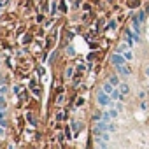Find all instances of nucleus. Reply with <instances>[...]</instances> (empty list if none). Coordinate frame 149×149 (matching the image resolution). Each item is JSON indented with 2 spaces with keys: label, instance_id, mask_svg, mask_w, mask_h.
Returning a JSON list of instances; mask_svg holds the SVG:
<instances>
[{
  "label": "nucleus",
  "instance_id": "nucleus-6",
  "mask_svg": "<svg viewBox=\"0 0 149 149\" xmlns=\"http://www.w3.org/2000/svg\"><path fill=\"white\" fill-rule=\"evenodd\" d=\"M111 98L112 100H121V93H119V90H112V93H111Z\"/></svg>",
  "mask_w": 149,
  "mask_h": 149
},
{
  "label": "nucleus",
  "instance_id": "nucleus-9",
  "mask_svg": "<svg viewBox=\"0 0 149 149\" xmlns=\"http://www.w3.org/2000/svg\"><path fill=\"white\" fill-rule=\"evenodd\" d=\"M102 119H104V121H107V123H109V121H111V119H112V116H111V112H109V111H107V112H104V114H102Z\"/></svg>",
  "mask_w": 149,
  "mask_h": 149
},
{
  "label": "nucleus",
  "instance_id": "nucleus-11",
  "mask_svg": "<svg viewBox=\"0 0 149 149\" xmlns=\"http://www.w3.org/2000/svg\"><path fill=\"white\" fill-rule=\"evenodd\" d=\"M123 56H125L126 60H132V58H133V56H132V51H130V49H128V51H125V53H123Z\"/></svg>",
  "mask_w": 149,
  "mask_h": 149
},
{
  "label": "nucleus",
  "instance_id": "nucleus-7",
  "mask_svg": "<svg viewBox=\"0 0 149 149\" xmlns=\"http://www.w3.org/2000/svg\"><path fill=\"white\" fill-rule=\"evenodd\" d=\"M102 90H104V91H105V93H109V95H111V93H112V90H114V86H112V84H111V83H105V84H104V88H102Z\"/></svg>",
  "mask_w": 149,
  "mask_h": 149
},
{
  "label": "nucleus",
  "instance_id": "nucleus-10",
  "mask_svg": "<svg viewBox=\"0 0 149 149\" xmlns=\"http://www.w3.org/2000/svg\"><path fill=\"white\" fill-rule=\"evenodd\" d=\"M2 109H6V98H4V95H0V111Z\"/></svg>",
  "mask_w": 149,
  "mask_h": 149
},
{
  "label": "nucleus",
  "instance_id": "nucleus-3",
  "mask_svg": "<svg viewBox=\"0 0 149 149\" xmlns=\"http://www.w3.org/2000/svg\"><path fill=\"white\" fill-rule=\"evenodd\" d=\"M0 126H2V128L7 126V112H6L4 109L0 111Z\"/></svg>",
  "mask_w": 149,
  "mask_h": 149
},
{
  "label": "nucleus",
  "instance_id": "nucleus-12",
  "mask_svg": "<svg viewBox=\"0 0 149 149\" xmlns=\"http://www.w3.org/2000/svg\"><path fill=\"white\" fill-rule=\"evenodd\" d=\"M111 112V116H112V119H116L118 118V111H109Z\"/></svg>",
  "mask_w": 149,
  "mask_h": 149
},
{
  "label": "nucleus",
  "instance_id": "nucleus-8",
  "mask_svg": "<svg viewBox=\"0 0 149 149\" xmlns=\"http://www.w3.org/2000/svg\"><path fill=\"white\" fill-rule=\"evenodd\" d=\"M109 83H111L112 86H118V84H119V79H118L116 76H111V77H109Z\"/></svg>",
  "mask_w": 149,
  "mask_h": 149
},
{
  "label": "nucleus",
  "instance_id": "nucleus-5",
  "mask_svg": "<svg viewBox=\"0 0 149 149\" xmlns=\"http://www.w3.org/2000/svg\"><path fill=\"white\" fill-rule=\"evenodd\" d=\"M118 70H119V74H121V76H128V74H130V68L123 63V65H119L118 67Z\"/></svg>",
  "mask_w": 149,
  "mask_h": 149
},
{
  "label": "nucleus",
  "instance_id": "nucleus-1",
  "mask_svg": "<svg viewBox=\"0 0 149 149\" xmlns=\"http://www.w3.org/2000/svg\"><path fill=\"white\" fill-rule=\"evenodd\" d=\"M97 100H98V104H100V105H109V104L112 102V98H111V95H109V93H105L104 90H102V91L98 93V97H97Z\"/></svg>",
  "mask_w": 149,
  "mask_h": 149
},
{
  "label": "nucleus",
  "instance_id": "nucleus-4",
  "mask_svg": "<svg viewBox=\"0 0 149 149\" xmlns=\"http://www.w3.org/2000/svg\"><path fill=\"white\" fill-rule=\"evenodd\" d=\"M119 93H121V98L128 93V84L126 83H119Z\"/></svg>",
  "mask_w": 149,
  "mask_h": 149
},
{
  "label": "nucleus",
  "instance_id": "nucleus-2",
  "mask_svg": "<svg viewBox=\"0 0 149 149\" xmlns=\"http://www.w3.org/2000/svg\"><path fill=\"white\" fill-rule=\"evenodd\" d=\"M125 60H126V58H125L123 54H114V56H112V63H114L116 67L123 65V63H125Z\"/></svg>",
  "mask_w": 149,
  "mask_h": 149
}]
</instances>
